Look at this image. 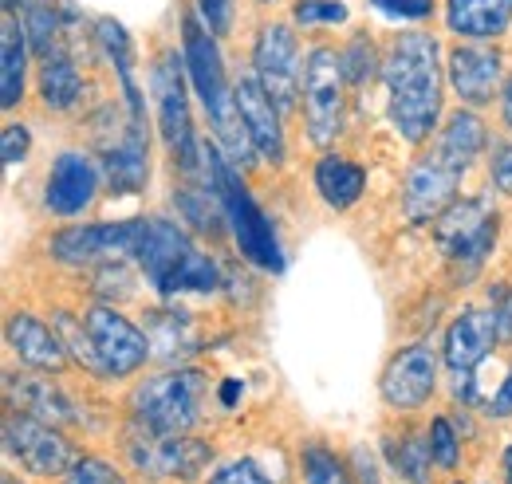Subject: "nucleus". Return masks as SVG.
I'll return each mask as SVG.
<instances>
[{"label":"nucleus","instance_id":"f257e3e1","mask_svg":"<svg viewBox=\"0 0 512 484\" xmlns=\"http://www.w3.org/2000/svg\"><path fill=\"white\" fill-rule=\"evenodd\" d=\"M386 99H390V122L394 130L418 146L426 142L438 119H442V63H438V40L430 32H398L386 48L383 60Z\"/></svg>","mask_w":512,"mask_h":484},{"label":"nucleus","instance_id":"f03ea898","mask_svg":"<svg viewBox=\"0 0 512 484\" xmlns=\"http://www.w3.org/2000/svg\"><path fill=\"white\" fill-rule=\"evenodd\" d=\"M182 56H186V71H190V83L201 99V111L209 115L213 126V138L217 146L225 150V158L233 166H249L253 162V138L241 122L237 111V91L225 75V63H221V48H217V36L209 32L205 20L197 16H182Z\"/></svg>","mask_w":512,"mask_h":484},{"label":"nucleus","instance_id":"7ed1b4c3","mask_svg":"<svg viewBox=\"0 0 512 484\" xmlns=\"http://www.w3.org/2000/svg\"><path fill=\"white\" fill-rule=\"evenodd\" d=\"M205 185L217 189L221 209H225V225H229L233 241L241 248V256L249 264H256L260 272H272V276L284 272V248H280V237H276L268 213L253 201V193L241 182L237 166L209 142H205Z\"/></svg>","mask_w":512,"mask_h":484},{"label":"nucleus","instance_id":"20e7f679","mask_svg":"<svg viewBox=\"0 0 512 484\" xmlns=\"http://www.w3.org/2000/svg\"><path fill=\"white\" fill-rule=\"evenodd\" d=\"M186 75H190L186 56L162 52L150 67V91H154V107H158V130H162V142H166L174 166L190 182H205V142H197V134H193Z\"/></svg>","mask_w":512,"mask_h":484},{"label":"nucleus","instance_id":"39448f33","mask_svg":"<svg viewBox=\"0 0 512 484\" xmlns=\"http://www.w3.org/2000/svg\"><path fill=\"white\" fill-rule=\"evenodd\" d=\"M205 394H209V378L193 366H178L158 378H146L134 390L130 410H134V422L154 433H190L201 422Z\"/></svg>","mask_w":512,"mask_h":484},{"label":"nucleus","instance_id":"423d86ee","mask_svg":"<svg viewBox=\"0 0 512 484\" xmlns=\"http://www.w3.org/2000/svg\"><path fill=\"white\" fill-rule=\"evenodd\" d=\"M497 229H501L497 209H489L481 197H465V201H453L434 221V241L461 276H473L489 260Z\"/></svg>","mask_w":512,"mask_h":484},{"label":"nucleus","instance_id":"0eeeda50","mask_svg":"<svg viewBox=\"0 0 512 484\" xmlns=\"http://www.w3.org/2000/svg\"><path fill=\"white\" fill-rule=\"evenodd\" d=\"M347 75H343V56L335 48H312L304 60V126L316 146L335 142L343 130V107H347Z\"/></svg>","mask_w":512,"mask_h":484},{"label":"nucleus","instance_id":"6e6552de","mask_svg":"<svg viewBox=\"0 0 512 484\" xmlns=\"http://www.w3.org/2000/svg\"><path fill=\"white\" fill-rule=\"evenodd\" d=\"M146 233V221H99V225H71L60 229L48 252L71 268H95V264H119L138 256V244Z\"/></svg>","mask_w":512,"mask_h":484},{"label":"nucleus","instance_id":"1a4fd4ad","mask_svg":"<svg viewBox=\"0 0 512 484\" xmlns=\"http://www.w3.org/2000/svg\"><path fill=\"white\" fill-rule=\"evenodd\" d=\"M127 449L142 477H170V481H193L213 461V449L205 441H193L186 433H154L146 425L134 429Z\"/></svg>","mask_w":512,"mask_h":484},{"label":"nucleus","instance_id":"9d476101","mask_svg":"<svg viewBox=\"0 0 512 484\" xmlns=\"http://www.w3.org/2000/svg\"><path fill=\"white\" fill-rule=\"evenodd\" d=\"M253 71L264 91L276 99L280 111L296 107V95L304 91V63H300V40L288 24H264L253 44Z\"/></svg>","mask_w":512,"mask_h":484},{"label":"nucleus","instance_id":"9b49d317","mask_svg":"<svg viewBox=\"0 0 512 484\" xmlns=\"http://www.w3.org/2000/svg\"><path fill=\"white\" fill-rule=\"evenodd\" d=\"M4 449L32 477H67L71 465H75V453H71V445L60 437V425L28 418L20 410H12L4 418Z\"/></svg>","mask_w":512,"mask_h":484},{"label":"nucleus","instance_id":"f8f14e48","mask_svg":"<svg viewBox=\"0 0 512 484\" xmlns=\"http://www.w3.org/2000/svg\"><path fill=\"white\" fill-rule=\"evenodd\" d=\"M83 323L91 331V343L99 351V363H103V378H127L134 370H142L146 359L154 355L150 351V335L138 331L123 311L99 303V307H87L83 311Z\"/></svg>","mask_w":512,"mask_h":484},{"label":"nucleus","instance_id":"ddd939ff","mask_svg":"<svg viewBox=\"0 0 512 484\" xmlns=\"http://www.w3.org/2000/svg\"><path fill=\"white\" fill-rule=\"evenodd\" d=\"M193 252L197 248L182 225H174L166 217H146V233H142L134 260L142 264V276L158 296H178L182 272L190 268Z\"/></svg>","mask_w":512,"mask_h":484},{"label":"nucleus","instance_id":"4468645a","mask_svg":"<svg viewBox=\"0 0 512 484\" xmlns=\"http://www.w3.org/2000/svg\"><path fill=\"white\" fill-rule=\"evenodd\" d=\"M497 319H493V307L481 311V307H465L446 331V366L453 374V390L457 398L473 402V370L489 359L493 343H497Z\"/></svg>","mask_w":512,"mask_h":484},{"label":"nucleus","instance_id":"2eb2a0df","mask_svg":"<svg viewBox=\"0 0 512 484\" xmlns=\"http://www.w3.org/2000/svg\"><path fill=\"white\" fill-rule=\"evenodd\" d=\"M438 386V355L430 343H410L398 355H390L383 378H379V394L390 410H418L430 402Z\"/></svg>","mask_w":512,"mask_h":484},{"label":"nucleus","instance_id":"dca6fc26","mask_svg":"<svg viewBox=\"0 0 512 484\" xmlns=\"http://www.w3.org/2000/svg\"><path fill=\"white\" fill-rule=\"evenodd\" d=\"M505 75V60L493 44L481 40H465L446 56V79L453 95L461 99V107H485L493 103L497 87Z\"/></svg>","mask_w":512,"mask_h":484},{"label":"nucleus","instance_id":"f3484780","mask_svg":"<svg viewBox=\"0 0 512 484\" xmlns=\"http://www.w3.org/2000/svg\"><path fill=\"white\" fill-rule=\"evenodd\" d=\"M465 174L453 170L438 150H430L426 158H418L406 174V193H402V209L414 225H426V221H438L453 205V193H457V182Z\"/></svg>","mask_w":512,"mask_h":484},{"label":"nucleus","instance_id":"a211bd4d","mask_svg":"<svg viewBox=\"0 0 512 484\" xmlns=\"http://www.w3.org/2000/svg\"><path fill=\"white\" fill-rule=\"evenodd\" d=\"M95 197H99V166L83 150H64L48 170L44 205L56 217H79L95 205Z\"/></svg>","mask_w":512,"mask_h":484},{"label":"nucleus","instance_id":"6ab92c4d","mask_svg":"<svg viewBox=\"0 0 512 484\" xmlns=\"http://www.w3.org/2000/svg\"><path fill=\"white\" fill-rule=\"evenodd\" d=\"M233 91H237V111H241V122H245V130H249V138H253L256 158L280 166V162H284V126H280V115H284V111H280L276 99L264 91V83L256 79V71L241 75V79L233 83Z\"/></svg>","mask_w":512,"mask_h":484},{"label":"nucleus","instance_id":"aec40b11","mask_svg":"<svg viewBox=\"0 0 512 484\" xmlns=\"http://www.w3.org/2000/svg\"><path fill=\"white\" fill-rule=\"evenodd\" d=\"M8 347L20 363H28L32 370H60L67 363V347L60 339V331H52L44 319H36L32 311H16L8 315Z\"/></svg>","mask_w":512,"mask_h":484},{"label":"nucleus","instance_id":"412c9836","mask_svg":"<svg viewBox=\"0 0 512 484\" xmlns=\"http://www.w3.org/2000/svg\"><path fill=\"white\" fill-rule=\"evenodd\" d=\"M103 166H107V182L115 193H138L150 178V146H146V122L127 119L123 138H115L103 150Z\"/></svg>","mask_w":512,"mask_h":484},{"label":"nucleus","instance_id":"4be33fe9","mask_svg":"<svg viewBox=\"0 0 512 484\" xmlns=\"http://www.w3.org/2000/svg\"><path fill=\"white\" fill-rule=\"evenodd\" d=\"M8 402L12 410L40 418L48 425H67L75 422V406L67 402V394L44 374H12L8 378Z\"/></svg>","mask_w":512,"mask_h":484},{"label":"nucleus","instance_id":"5701e85b","mask_svg":"<svg viewBox=\"0 0 512 484\" xmlns=\"http://www.w3.org/2000/svg\"><path fill=\"white\" fill-rule=\"evenodd\" d=\"M512 24V0H446V28L457 40H501Z\"/></svg>","mask_w":512,"mask_h":484},{"label":"nucleus","instance_id":"b1692460","mask_svg":"<svg viewBox=\"0 0 512 484\" xmlns=\"http://www.w3.org/2000/svg\"><path fill=\"white\" fill-rule=\"evenodd\" d=\"M485 146H489L485 122L477 119L469 107H457V111L446 119V126L438 130V142H434V150L446 158L453 170H461V174L481 158Z\"/></svg>","mask_w":512,"mask_h":484},{"label":"nucleus","instance_id":"393cba45","mask_svg":"<svg viewBox=\"0 0 512 484\" xmlns=\"http://www.w3.org/2000/svg\"><path fill=\"white\" fill-rule=\"evenodd\" d=\"M28 36L12 12H4L0 24V107L12 111L24 99V75H28Z\"/></svg>","mask_w":512,"mask_h":484},{"label":"nucleus","instance_id":"a878e982","mask_svg":"<svg viewBox=\"0 0 512 484\" xmlns=\"http://www.w3.org/2000/svg\"><path fill=\"white\" fill-rule=\"evenodd\" d=\"M312 178H316V189L331 209H351L367 189V170L355 166L343 154H323L316 170H312Z\"/></svg>","mask_w":512,"mask_h":484},{"label":"nucleus","instance_id":"bb28decb","mask_svg":"<svg viewBox=\"0 0 512 484\" xmlns=\"http://www.w3.org/2000/svg\"><path fill=\"white\" fill-rule=\"evenodd\" d=\"M83 95V75L64 48H52L40 56V99L48 111H71Z\"/></svg>","mask_w":512,"mask_h":484},{"label":"nucleus","instance_id":"cd10ccee","mask_svg":"<svg viewBox=\"0 0 512 484\" xmlns=\"http://www.w3.org/2000/svg\"><path fill=\"white\" fill-rule=\"evenodd\" d=\"M390 465L398 469V477H406L410 484H430V465H434V445L430 433H406L398 445H386Z\"/></svg>","mask_w":512,"mask_h":484},{"label":"nucleus","instance_id":"c85d7f7f","mask_svg":"<svg viewBox=\"0 0 512 484\" xmlns=\"http://www.w3.org/2000/svg\"><path fill=\"white\" fill-rule=\"evenodd\" d=\"M20 28L28 36V48L36 56H48L56 48V32H60L52 0H20Z\"/></svg>","mask_w":512,"mask_h":484},{"label":"nucleus","instance_id":"c756f323","mask_svg":"<svg viewBox=\"0 0 512 484\" xmlns=\"http://www.w3.org/2000/svg\"><path fill=\"white\" fill-rule=\"evenodd\" d=\"M56 331H60L64 347L71 351V359L103 378V363H99V351H95V343H91L87 323H83V319H71V311H56Z\"/></svg>","mask_w":512,"mask_h":484},{"label":"nucleus","instance_id":"7c9ffc66","mask_svg":"<svg viewBox=\"0 0 512 484\" xmlns=\"http://www.w3.org/2000/svg\"><path fill=\"white\" fill-rule=\"evenodd\" d=\"M193 343H197V335H193V323L186 319V311H154V335H150V347H166L162 355H170L174 359V351L170 347H178V351H193Z\"/></svg>","mask_w":512,"mask_h":484},{"label":"nucleus","instance_id":"2f4dec72","mask_svg":"<svg viewBox=\"0 0 512 484\" xmlns=\"http://www.w3.org/2000/svg\"><path fill=\"white\" fill-rule=\"evenodd\" d=\"M304 481L308 484H351V473H347V465H343L331 449L308 445V449H304Z\"/></svg>","mask_w":512,"mask_h":484},{"label":"nucleus","instance_id":"473e14b6","mask_svg":"<svg viewBox=\"0 0 512 484\" xmlns=\"http://www.w3.org/2000/svg\"><path fill=\"white\" fill-rule=\"evenodd\" d=\"M339 56H343V75H347V83H355V87L367 83V79L379 71V63H383L379 56H375V48H371L367 36H355Z\"/></svg>","mask_w":512,"mask_h":484},{"label":"nucleus","instance_id":"72a5a7b5","mask_svg":"<svg viewBox=\"0 0 512 484\" xmlns=\"http://www.w3.org/2000/svg\"><path fill=\"white\" fill-rule=\"evenodd\" d=\"M95 36H99L107 60L115 63V71H130V67H134V44H130V36L123 24H115V20H99V24H95Z\"/></svg>","mask_w":512,"mask_h":484},{"label":"nucleus","instance_id":"f704fd0d","mask_svg":"<svg viewBox=\"0 0 512 484\" xmlns=\"http://www.w3.org/2000/svg\"><path fill=\"white\" fill-rule=\"evenodd\" d=\"M292 20L304 28H320V24H343L347 20V4L343 0H300L292 8Z\"/></svg>","mask_w":512,"mask_h":484},{"label":"nucleus","instance_id":"c9c22d12","mask_svg":"<svg viewBox=\"0 0 512 484\" xmlns=\"http://www.w3.org/2000/svg\"><path fill=\"white\" fill-rule=\"evenodd\" d=\"M209 484H276V477L264 473V465L256 457H241V461H229L225 469H217Z\"/></svg>","mask_w":512,"mask_h":484},{"label":"nucleus","instance_id":"e433bc0d","mask_svg":"<svg viewBox=\"0 0 512 484\" xmlns=\"http://www.w3.org/2000/svg\"><path fill=\"white\" fill-rule=\"evenodd\" d=\"M430 445H434V461H438L442 469H457V461H461V441H457L449 418H434V422H430Z\"/></svg>","mask_w":512,"mask_h":484},{"label":"nucleus","instance_id":"4c0bfd02","mask_svg":"<svg viewBox=\"0 0 512 484\" xmlns=\"http://www.w3.org/2000/svg\"><path fill=\"white\" fill-rule=\"evenodd\" d=\"M489 174H493V185L512 197V142L509 138L489 142Z\"/></svg>","mask_w":512,"mask_h":484},{"label":"nucleus","instance_id":"58836bf2","mask_svg":"<svg viewBox=\"0 0 512 484\" xmlns=\"http://www.w3.org/2000/svg\"><path fill=\"white\" fill-rule=\"evenodd\" d=\"M28 146H32L28 126H24V122H8L4 134H0V158H4V166L24 162V158H28Z\"/></svg>","mask_w":512,"mask_h":484},{"label":"nucleus","instance_id":"ea45409f","mask_svg":"<svg viewBox=\"0 0 512 484\" xmlns=\"http://www.w3.org/2000/svg\"><path fill=\"white\" fill-rule=\"evenodd\" d=\"M371 4L394 20H426L434 12V0H371Z\"/></svg>","mask_w":512,"mask_h":484},{"label":"nucleus","instance_id":"a19ab883","mask_svg":"<svg viewBox=\"0 0 512 484\" xmlns=\"http://www.w3.org/2000/svg\"><path fill=\"white\" fill-rule=\"evenodd\" d=\"M201 8V20L209 24L213 36H225L229 24H233V0H197Z\"/></svg>","mask_w":512,"mask_h":484},{"label":"nucleus","instance_id":"79ce46f5","mask_svg":"<svg viewBox=\"0 0 512 484\" xmlns=\"http://www.w3.org/2000/svg\"><path fill=\"white\" fill-rule=\"evenodd\" d=\"M489 300H493V319H497V335L512 343V288L509 284H501V288H493L489 292Z\"/></svg>","mask_w":512,"mask_h":484},{"label":"nucleus","instance_id":"37998d69","mask_svg":"<svg viewBox=\"0 0 512 484\" xmlns=\"http://www.w3.org/2000/svg\"><path fill=\"white\" fill-rule=\"evenodd\" d=\"M485 414L489 418H512V366L509 374H505V382H501V390L493 394V402L485 406Z\"/></svg>","mask_w":512,"mask_h":484},{"label":"nucleus","instance_id":"c03bdc74","mask_svg":"<svg viewBox=\"0 0 512 484\" xmlns=\"http://www.w3.org/2000/svg\"><path fill=\"white\" fill-rule=\"evenodd\" d=\"M351 465L359 469V484H379V477H375V461H371V453H367L363 445L351 453Z\"/></svg>","mask_w":512,"mask_h":484},{"label":"nucleus","instance_id":"a18cd8bd","mask_svg":"<svg viewBox=\"0 0 512 484\" xmlns=\"http://www.w3.org/2000/svg\"><path fill=\"white\" fill-rule=\"evenodd\" d=\"M501 119H505V126L512 130V71H509V79H505V91H501Z\"/></svg>","mask_w":512,"mask_h":484},{"label":"nucleus","instance_id":"49530a36","mask_svg":"<svg viewBox=\"0 0 512 484\" xmlns=\"http://www.w3.org/2000/svg\"><path fill=\"white\" fill-rule=\"evenodd\" d=\"M237 394H241V382H237V378H229V382L221 386V402H225V406H233V402H237Z\"/></svg>","mask_w":512,"mask_h":484},{"label":"nucleus","instance_id":"de8ad7c7","mask_svg":"<svg viewBox=\"0 0 512 484\" xmlns=\"http://www.w3.org/2000/svg\"><path fill=\"white\" fill-rule=\"evenodd\" d=\"M505 484H512V445L505 449Z\"/></svg>","mask_w":512,"mask_h":484},{"label":"nucleus","instance_id":"09e8293b","mask_svg":"<svg viewBox=\"0 0 512 484\" xmlns=\"http://www.w3.org/2000/svg\"><path fill=\"white\" fill-rule=\"evenodd\" d=\"M16 4H20V0H0V8H4V12H16Z\"/></svg>","mask_w":512,"mask_h":484},{"label":"nucleus","instance_id":"8fccbe9b","mask_svg":"<svg viewBox=\"0 0 512 484\" xmlns=\"http://www.w3.org/2000/svg\"><path fill=\"white\" fill-rule=\"evenodd\" d=\"M4 484H20V481H16V477H4Z\"/></svg>","mask_w":512,"mask_h":484},{"label":"nucleus","instance_id":"3c124183","mask_svg":"<svg viewBox=\"0 0 512 484\" xmlns=\"http://www.w3.org/2000/svg\"><path fill=\"white\" fill-rule=\"evenodd\" d=\"M256 4H272V0H256Z\"/></svg>","mask_w":512,"mask_h":484},{"label":"nucleus","instance_id":"603ef678","mask_svg":"<svg viewBox=\"0 0 512 484\" xmlns=\"http://www.w3.org/2000/svg\"><path fill=\"white\" fill-rule=\"evenodd\" d=\"M453 484H461V481H453Z\"/></svg>","mask_w":512,"mask_h":484}]
</instances>
